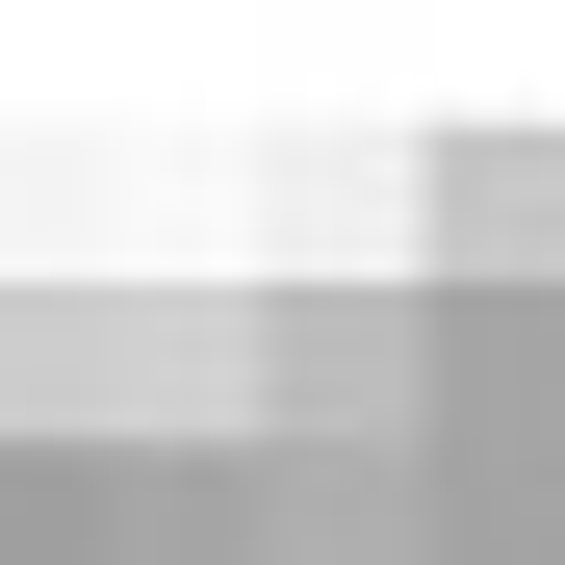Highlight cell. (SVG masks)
<instances>
[{"mask_svg":"<svg viewBox=\"0 0 565 565\" xmlns=\"http://www.w3.org/2000/svg\"><path fill=\"white\" fill-rule=\"evenodd\" d=\"M412 232H437V282H540L565 257V129H462L412 180Z\"/></svg>","mask_w":565,"mask_h":565,"instance_id":"1","label":"cell"},{"mask_svg":"<svg viewBox=\"0 0 565 565\" xmlns=\"http://www.w3.org/2000/svg\"><path fill=\"white\" fill-rule=\"evenodd\" d=\"M257 360H282L309 412H386V386H412V309H360V282H309V309H257Z\"/></svg>","mask_w":565,"mask_h":565,"instance_id":"2","label":"cell"}]
</instances>
